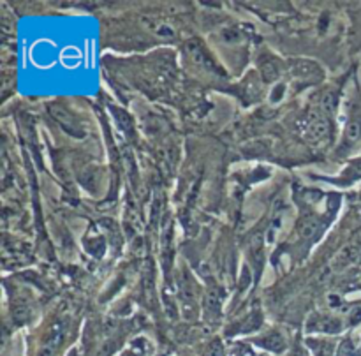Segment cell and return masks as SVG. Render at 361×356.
<instances>
[{
  "label": "cell",
  "instance_id": "1",
  "mask_svg": "<svg viewBox=\"0 0 361 356\" xmlns=\"http://www.w3.org/2000/svg\"><path fill=\"white\" fill-rule=\"evenodd\" d=\"M291 71H293L294 78H300V80H312V78H319L321 73H319V67H317L314 62L309 60H293L291 62Z\"/></svg>",
  "mask_w": 361,
  "mask_h": 356
},
{
  "label": "cell",
  "instance_id": "2",
  "mask_svg": "<svg viewBox=\"0 0 361 356\" xmlns=\"http://www.w3.org/2000/svg\"><path fill=\"white\" fill-rule=\"evenodd\" d=\"M360 136H361V122L358 120L351 122L349 126H347V129H345V141L354 143L356 139H360Z\"/></svg>",
  "mask_w": 361,
  "mask_h": 356
},
{
  "label": "cell",
  "instance_id": "3",
  "mask_svg": "<svg viewBox=\"0 0 361 356\" xmlns=\"http://www.w3.org/2000/svg\"><path fill=\"white\" fill-rule=\"evenodd\" d=\"M312 348L316 356H329V353H331V344L329 342H319V344L314 342Z\"/></svg>",
  "mask_w": 361,
  "mask_h": 356
},
{
  "label": "cell",
  "instance_id": "4",
  "mask_svg": "<svg viewBox=\"0 0 361 356\" xmlns=\"http://www.w3.org/2000/svg\"><path fill=\"white\" fill-rule=\"evenodd\" d=\"M270 342H263V346L268 349H271V351H280V349H284V339L282 337H270Z\"/></svg>",
  "mask_w": 361,
  "mask_h": 356
},
{
  "label": "cell",
  "instance_id": "5",
  "mask_svg": "<svg viewBox=\"0 0 361 356\" xmlns=\"http://www.w3.org/2000/svg\"><path fill=\"white\" fill-rule=\"evenodd\" d=\"M349 353H351L349 342H344V344H342V348H340V351H338V356H349Z\"/></svg>",
  "mask_w": 361,
  "mask_h": 356
}]
</instances>
